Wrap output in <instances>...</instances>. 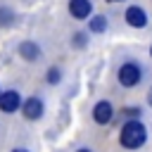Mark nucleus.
Here are the masks:
<instances>
[{"label":"nucleus","instance_id":"nucleus-1","mask_svg":"<svg viewBox=\"0 0 152 152\" xmlns=\"http://www.w3.org/2000/svg\"><path fill=\"white\" fill-rule=\"evenodd\" d=\"M145 138H147V131H145V126H142L140 121H128V124L121 128V145L128 147V150L140 147V145L145 142Z\"/></svg>","mask_w":152,"mask_h":152},{"label":"nucleus","instance_id":"nucleus-2","mask_svg":"<svg viewBox=\"0 0 152 152\" xmlns=\"http://www.w3.org/2000/svg\"><path fill=\"white\" fill-rule=\"evenodd\" d=\"M140 76H142V71H140V66L133 64V62H128V64H124V66L119 69V83L126 86V88L135 86V83L140 81Z\"/></svg>","mask_w":152,"mask_h":152},{"label":"nucleus","instance_id":"nucleus-3","mask_svg":"<svg viewBox=\"0 0 152 152\" xmlns=\"http://www.w3.org/2000/svg\"><path fill=\"white\" fill-rule=\"evenodd\" d=\"M126 21H128L131 26H135V28H142V26H147V14H145L142 7L133 5V7L126 10Z\"/></svg>","mask_w":152,"mask_h":152},{"label":"nucleus","instance_id":"nucleus-4","mask_svg":"<svg viewBox=\"0 0 152 152\" xmlns=\"http://www.w3.org/2000/svg\"><path fill=\"white\" fill-rule=\"evenodd\" d=\"M112 116H114V109H112V104H109L107 100H102V102L95 104V109H93V119H95L97 124H109Z\"/></svg>","mask_w":152,"mask_h":152},{"label":"nucleus","instance_id":"nucleus-5","mask_svg":"<svg viewBox=\"0 0 152 152\" xmlns=\"http://www.w3.org/2000/svg\"><path fill=\"white\" fill-rule=\"evenodd\" d=\"M90 10H93L90 0H69V12L76 19H88L90 17Z\"/></svg>","mask_w":152,"mask_h":152},{"label":"nucleus","instance_id":"nucleus-6","mask_svg":"<svg viewBox=\"0 0 152 152\" xmlns=\"http://www.w3.org/2000/svg\"><path fill=\"white\" fill-rule=\"evenodd\" d=\"M24 116L31 119V121L40 119V116H43V102H40L38 97H28V100L24 102Z\"/></svg>","mask_w":152,"mask_h":152},{"label":"nucleus","instance_id":"nucleus-7","mask_svg":"<svg viewBox=\"0 0 152 152\" xmlns=\"http://www.w3.org/2000/svg\"><path fill=\"white\" fill-rule=\"evenodd\" d=\"M19 104H21V100H19V93H17V90L0 93V109H2V112H14Z\"/></svg>","mask_w":152,"mask_h":152},{"label":"nucleus","instance_id":"nucleus-8","mask_svg":"<svg viewBox=\"0 0 152 152\" xmlns=\"http://www.w3.org/2000/svg\"><path fill=\"white\" fill-rule=\"evenodd\" d=\"M19 52H21L24 59H31V62H36V59L40 57V48H38L36 43H28V40L19 45Z\"/></svg>","mask_w":152,"mask_h":152},{"label":"nucleus","instance_id":"nucleus-9","mask_svg":"<svg viewBox=\"0 0 152 152\" xmlns=\"http://www.w3.org/2000/svg\"><path fill=\"white\" fill-rule=\"evenodd\" d=\"M104 28H107V19H104V17H93V19H90V31L102 33Z\"/></svg>","mask_w":152,"mask_h":152},{"label":"nucleus","instance_id":"nucleus-10","mask_svg":"<svg viewBox=\"0 0 152 152\" xmlns=\"http://www.w3.org/2000/svg\"><path fill=\"white\" fill-rule=\"evenodd\" d=\"M12 17H14V14H12L10 10H0V24H2V26H5V24H10V21H12Z\"/></svg>","mask_w":152,"mask_h":152},{"label":"nucleus","instance_id":"nucleus-11","mask_svg":"<svg viewBox=\"0 0 152 152\" xmlns=\"http://www.w3.org/2000/svg\"><path fill=\"white\" fill-rule=\"evenodd\" d=\"M48 81H50V83H57V81H59V69L52 66V69L48 71Z\"/></svg>","mask_w":152,"mask_h":152},{"label":"nucleus","instance_id":"nucleus-12","mask_svg":"<svg viewBox=\"0 0 152 152\" xmlns=\"http://www.w3.org/2000/svg\"><path fill=\"white\" fill-rule=\"evenodd\" d=\"M74 45H76V48L86 45V36H83V33H76V36H74Z\"/></svg>","mask_w":152,"mask_h":152},{"label":"nucleus","instance_id":"nucleus-13","mask_svg":"<svg viewBox=\"0 0 152 152\" xmlns=\"http://www.w3.org/2000/svg\"><path fill=\"white\" fill-rule=\"evenodd\" d=\"M124 114H128V116H138V109H124Z\"/></svg>","mask_w":152,"mask_h":152},{"label":"nucleus","instance_id":"nucleus-14","mask_svg":"<svg viewBox=\"0 0 152 152\" xmlns=\"http://www.w3.org/2000/svg\"><path fill=\"white\" fill-rule=\"evenodd\" d=\"M147 102L152 104V88H150V93H147Z\"/></svg>","mask_w":152,"mask_h":152},{"label":"nucleus","instance_id":"nucleus-15","mask_svg":"<svg viewBox=\"0 0 152 152\" xmlns=\"http://www.w3.org/2000/svg\"><path fill=\"white\" fill-rule=\"evenodd\" d=\"M14 152H28V150H21V147H17V150H14Z\"/></svg>","mask_w":152,"mask_h":152},{"label":"nucleus","instance_id":"nucleus-16","mask_svg":"<svg viewBox=\"0 0 152 152\" xmlns=\"http://www.w3.org/2000/svg\"><path fill=\"white\" fill-rule=\"evenodd\" d=\"M107 2H121V0H107Z\"/></svg>","mask_w":152,"mask_h":152},{"label":"nucleus","instance_id":"nucleus-17","mask_svg":"<svg viewBox=\"0 0 152 152\" xmlns=\"http://www.w3.org/2000/svg\"><path fill=\"white\" fill-rule=\"evenodd\" d=\"M78 152H90V150H78Z\"/></svg>","mask_w":152,"mask_h":152},{"label":"nucleus","instance_id":"nucleus-18","mask_svg":"<svg viewBox=\"0 0 152 152\" xmlns=\"http://www.w3.org/2000/svg\"><path fill=\"white\" fill-rule=\"evenodd\" d=\"M150 55H152V48H150Z\"/></svg>","mask_w":152,"mask_h":152}]
</instances>
